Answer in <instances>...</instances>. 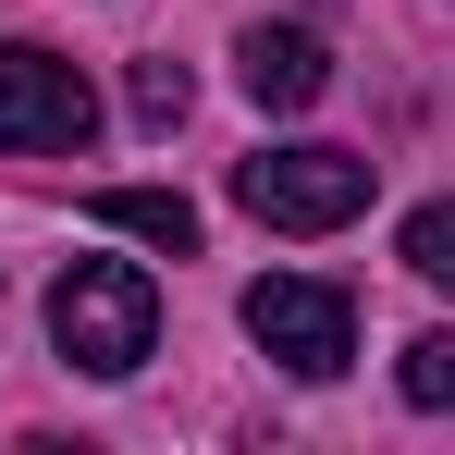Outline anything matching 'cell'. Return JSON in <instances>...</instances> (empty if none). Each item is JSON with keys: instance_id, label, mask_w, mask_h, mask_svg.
I'll use <instances>...</instances> for the list:
<instances>
[{"instance_id": "4", "label": "cell", "mask_w": 455, "mask_h": 455, "mask_svg": "<svg viewBox=\"0 0 455 455\" xmlns=\"http://www.w3.org/2000/svg\"><path fill=\"white\" fill-rule=\"evenodd\" d=\"M246 332H259L296 381H332L345 357H357V307H345V283H320V271H271V283H246Z\"/></svg>"}, {"instance_id": "6", "label": "cell", "mask_w": 455, "mask_h": 455, "mask_svg": "<svg viewBox=\"0 0 455 455\" xmlns=\"http://www.w3.org/2000/svg\"><path fill=\"white\" fill-rule=\"evenodd\" d=\"M99 222L148 234L160 259H185V246H197V197H172V185H99Z\"/></svg>"}, {"instance_id": "7", "label": "cell", "mask_w": 455, "mask_h": 455, "mask_svg": "<svg viewBox=\"0 0 455 455\" xmlns=\"http://www.w3.org/2000/svg\"><path fill=\"white\" fill-rule=\"evenodd\" d=\"M394 381H406V406H419V419H455V332H419Z\"/></svg>"}, {"instance_id": "9", "label": "cell", "mask_w": 455, "mask_h": 455, "mask_svg": "<svg viewBox=\"0 0 455 455\" xmlns=\"http://www.w3.org/2000/svg\"><path fill=\"white\" fill-rule=\"evenodd\" d=\"M124 99H136V124H148V136H172V124H185V62H136Z\"/></svg>"}, {"instance_id": "3", "label": "cell", "mask_w": 455, "mask_h": 455, "mask_svg": "<svg viewBox=\"0 0 455 455\" xmlns=\"http://www.w3.org/2000/svg\"><path fill=\"white\" fill-rule=\"evenodd\" d=\"M234 197L271 234H332L370 210V160L357 148H259V160H234Z\"/></svg>"}, {"instance_id": "1", "label": "cell", "mask_w": 455, "mask_h": 455, "mask_svg": "<svg viewBox=\"0 0 455 455\" xmlns=\"http://www.w3.org/2000/svg\"><path fill=\"white\" fill-rule=\"evenodd\" d=\"M50 345H62L86 381L148 370V345H160V283L136 271V259H75V271L50 283Z\"/></svg>"}, {"instance_id": "5", "label": "cell", "mask_w": 455, "mask_h": 455, "mask_svg": "<svg viewBox=\"0 0 455 455\" xmlns=\"http://www.w3.org/2000/svg\"><path fill=\"white\" fill-rule=\"evenodd\" d=\"M234 75H246L259 111H307V99L332 86V50H320L307 25H246V37H234Z\"/></svg>"}, {"instance_id": "2", "label": "cell", "mask_w": 455, "mask_h": 455, "mask_svg": "<svg viewBox=\"0 0 455 455\" xmlns=\"http://www.w3.org/2000/svg\"><path fill=\"white\" fill-rule=\"evenodd\" d=\"M86 136H99V86H86L62 50L12 37V50H0V160H75Z\"/></svg>"}, {"instance_id": "8", "label": "cell", "mask_w": 455, "mask_h": 455, "mask_svg": "<svg viewBox=\"0 0 455 455\" xmlns=\"http://www.w3.org/2000/svg\"><path fill=\"white\" fill-rule=\"evenodd\" d=\"M406 271H419V283H443V296H455V197H431V210L406 222Z\"/></svg>"}]
</instances>
